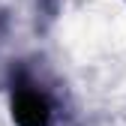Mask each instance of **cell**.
Listing matches in <instances>:
<instances>
[{
  "mask_svg": "<svg viewBox=\"0 0 126 126\" xmlns=\"http://www.w3.org/2000/svg\"><path fill=\"white\" fill-rule=\"evenodd\" d=\"M12 117L18 126H48L51 123V108L42 93L21 87L12 99Z\"/></svg>",
  "mask_w": 126,
  "mask_h": 126,
  "instance_id": "cell-1",
  "label": "cell"
}]
</instances>
